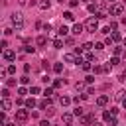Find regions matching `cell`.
<instances>
[{
  "label": "cell",
  "mask_w": 126,
  "mask_h": 126,
  "mask_svg": "<svg viewBox=\"0 0 126 126\" xmlns=\"http://www.w3.org/2000/svg\"><path fill=\"white\" fill-rule=\"evenodd\" d=\"M10 20H12V26H14L16 30H22V28H24V14H22V12H12Z\"/></svg>",
  "instance_id": "6da1fadb"
},
{
  "label": "cell",
  "mask_w": 126,
  "mask_h": 126,
  "mask_svg": "<svg viewBox=\"0 0 126 126\" xmlns=\"http://www.w3.org/2000/svg\"><path fill=\"white\" fill-rule=\"evenodd\" d=\"M85 30L91 32V33L98 32V20H96V18H89V20L85 22Z\"/></svg>",
  "instance_id": "7a4b0ae2"
},
{
  "label": "cell",
  "mask_w": 126,
  "mask_h": 126,
  "mask_svg": "<svg viewBox=\"0 0 126 126\" xmlns=\"http://www.w3.org/2000/svg\"><path fill=\"white\" fill-rule=\"evenodd\" d=\"M30 118V112L26 110V108H20V110H16V122H26Z\"/></svg>",
  "instance_id": "3957f363"
},
{
  "label": "cell",
  "mask_w": 126,
  "mask_h": 126,
  "mask_svg": "<svg viewBox=\"0 0 126 126\" xmlns=\"http://www.w3.org/2000/svg\"><path fill=\"white\" fill-rule=\"evenodd\" d=\"M122 12H124V6H122V4H112V6H110V14H112V16H120Z\"/></svg>",
  "instance_id": "277c9868"
},
{
  "label": "cell",
  "mask_w": 126,
  "mask_h": 126,
  "mask_svg": "<svg viewBox=\"0 0 126 126\" xmlns=\"http://www.w3.org/2000/svg\"><path fill=\"white\" fill-rule=\"evenodd\" d=\"M61 122H63L65 126H73V114H71V112H65L63 118H61Z\"/></svg>",
  "instance_id": "5b68a950"
},
{
  "label": "cell",
  "mask_w": 126,
  "mask_h": 126,
  "mask_svg": "<svg viewBox=\"0 0 126 126\" xmlns=\"http://www.w3.org/2000/svg\"><path fill=\"white\" fill-rule=\"evenodd\" d=\"M83 30H85V26H83V24H75V26L71 28V33H73V35H81V33H83Z\"/></svg>",
  "instance_id": "8992f818"
},
{
  "label": "cell",
  "mask_w": 126,
  "mask_h": 126,
  "mask_svg": "<svg viewBox=\"0 0 126 126\" xmlns=\"http://www.w3.org/2000/svg\"><path fill=\"white\" fill-rule=\"evenodd\" d=\"M2 55H4V59H6V61H14V59H16V53H14L12 49H4V53H2Z\"/></svg>",
  "instance_id": "52a82bcc"
},
{
  "label": "cell",
  "mask_w": 126,
  "mask_h": 126,
  "mask_svg": "<svg viewBox=\"0 0 126 126\" xmlns=\"http://www.w3.org/2000/svg\"><path fill=\"white\" fill-rule=\"evenodd\" d=\"M63 59H65V63H75V65H77V59H79V57H75L73 53H65Z\"/></svg>",
  "instance_id": "ba28073f"
},
{
  "label": "cell",
  "mask_w": 126,
  "mask_h": 126,
  "mask_svg": "<svg viewBox=\"0 0 126 126\" xmlns=\"http://www.w3.org/2000/svg\"><path fill=\"white\" fill-rule=\"evenodd\" d=\"M106 102H108V96H106V94H100V96L96 98V104H98V106H104Z\"/></svg>",
  "instance_id": "9c48e42d"
},
{
  "label": "cell",
  "mask_w": 126,
  "mask_h": 126,
  "mask_svg": "<svg viewBox=\"0 0 126 126\" xmlns=\"http://www.w3.org/2000/svg\"><path fill=\"white\" fill-rule=\"evenodd\" d=\"M57 33H59V35L63 37V35H67V33H69V28H67V26L63 24V26H59V30H57Z\"/></svg>",
  "instance_id": "30bf717a"
},
{
  "label": "cell",
  "mask_w": 126,
  "mask_h": 126,
  "mask_svg": "<svg viewBox=\"0 0 126 126\" xmlns=\"http://www.w3.org/2000/svg\"><path fill=\"white\" fill-rule=\"evenodd\" d=\"M124 94H126V91H118V93H116V94H114V100H118V102H122V100H124V98H126V96H124Z\"/></svg>",
  "instance_id": "8fae6325"
},
{
  "label": "cell",
  "mask_w": 126,
  "mask_h": 126,
  "mask_svg": "<svg viewBox=\"0 0 126 126\" xmlns=\"http://www.w3.org/2000/svg\"><path fill=\"white\" fill-rule=\"evenodd\" d=\"M10 108H12V102H10L8 98H4V100H2V110H4V112H8Z\"/></svg>",
  "instance_id": "7c38bea8"
},
{
  "label": "cell",
  "mask_w": 126,
  "mask_h": 126,
  "mask_svg": "<svg viewBox=\"0 0 126 126\" xmlns=\"http://www.w3.org/2000/svg\"><path fill=\"white\" fill-rule=\"evenodd\" d=\"M35 43H37V45H39V47H43V45H45V43H47V37H45V35H39V37H37V39H35Z\"/></svg>",
  "instance_id": "4fadbf2b"
},
{
  "label": "cell",
  "mask_w": 126,
  "mask_h": 126,
  "mask_svg": "<svg viewBox=\"0 0 126 126\" xmlns=\"http://www.w3.org/2000/svg\"><path fill=\"white\" fill-rule=\"evenodd\" d=\"M39 8H41V10H49V8H51V2H49V0H41V2H39Z\"/></svg>",
  "instance_id": "5bb4252c"
},
{
  "label": "cell",
  "mask_w": 126,
  "mask_h": 126,
  "mask_svg": "<svg viewBox=\"0 0 126 126\" xmlns=\"http://www.w3.org/2000/svg\"><path fill=\"white\" fill-rule=\"evenodd\" d=\"M63 18H65L67 22H73V20H75V16H73V12H63Z\"/></svg>",
  "instance_id": "9a60e30c"
},
{
  "label": "cell",
  "mask_w": 126,
  "mask_h": 126,
  "mask_svg": "<svg viewBox=\"0 0 126 126\" xmlns=\"http://www.w3.org/2000/svg\"><path fill=\"white\" fill-rule=\"evenodd\" d=\"M81 69H83V71H91V69H93V67H91V61H83V63H81Z\"/></svg>",
  "instance_id": "2e32d148"
},
{
  "label": "cell",
  "mask_w": 126,
  "mask_h": 126,
  "mask_svg": "<svg viewBox=\"0 0 126 126\" xmlns=\"http://www.w3.org/2000/svg\"><path fill=\"white\" fill-rule=\"evenodd\" d=\"M106 16H108V12H106V10H100V12L96 14V20H104Z\"/></svg>",
  "instance_id": "e0dca14e"
},
{
  "label": "cell",
  "mask_w": 126,
  "mask_h": 126,
  "mask_svg": "<svg viewBox=\"0 0 126 126\" xmlns=\"http://www.w3.org/2000/svg\"><path fill=\"white\" fill-rule=\"evenodd\" d=\"M53 47H55V49H61V47H63V39H59V37H57V39L53 41Z\"/></svg>",
  "instance_id": "ac0fdd59"
},
{
  "label": "cell",
  "mask_w": 126,
  "mask_h": 126,
  "mask_svg": "<svg viewBox=\"0 0 126 126\" xmlns=\"http://www.w3.org/2000/svg\"><path fill=\"white\" fill-rule=\"evenodd\" d=\"M59 102H61V106H67V104L71 102V98H69V96H61V98H59Z\"/></svg>",
  "instance_id": "d6986e66"
},
{
  "label": "cell",
  "mask_w": 126,
  "mask_h": 126,
  "mask_svg": "<svg viewBox=\"0 0 126 126\" xmlns=\"http://www.w3.org/2000/svg\"><path fill=\"white\" fill-rule=\"evenodd\" d=\"M26 106H28V108H33V106H35V98H33V96L28 98V100H26Z\"/></svg>",
  "instance_id": "ffe728a7"
},
{
  "label": "cell",
  "mask_w": 126,
  "mask_h": 126,
  "mask_svg": "<svg viewBox=\"0 0 126 126\" xmlns=\"http://www.w3.org/2000/svg\"><path fill=\"white\" fill-rule=\"evenodd\" d=\"M87 10H89L91 14H94V12L98 10V4H89V8H87Z\"/></svg>",
  "instance_id": "44dd1931"
},
{
  "label": "cell",
  "mask_w": 126,
  "mask_h": 126,
  "mask_svg": "<svg viewBox=\"0 0 126 126\" xmlns=\"http://www.w3.org/2000/svg\"><path fill=\"white\" fill-rule=\"evenodd\" d=\"M81 47H83V49H85V51H91V49H93V47H94V45H93V43H91V41H87V43H83V45H81Z\"/></svg>",
  "instance_id": "7402d4cb"
},
{
  "label": "cell",
  "mask_w": 126,
  "mask_h": 126,
  "mask_svg": "<svg viewBox=\"0 0 126 126\" xmlns=\"http://www.w3.org/2000/svg\"><path fill=\"white\" fill-rule=\"evenodd\" d=\"M108 63H110V65H118V63H120V59H118V55H114V57H110V59H108Z\"/></svg>",
  "instance_id": "603a6c76"
},
{
  "label": "cell",
  "mask_w": 126,
  "mask_h": 126,
  "mask_svg": "<svg viewBox=\"0 0 126 126\" xmlns=\"http://www.w3.org/2000/svg\"><path fill=\"white\" fill-rule=\"evenodd\" d=\"M53 71H55V73H61V71H63V63H55V65H53Z\"/></svg>",
  "instance_id": "cb8c5ba5"
},
{
  "label": "cell",
  "mask_w": 126,
  "mask_h": 126,
  "mask_svg": "<svg viewBox=\"0 0 126 126\" xmlns=\"http://www.w3.org/2000/svg\"><path fill=\"white\" fill-rule=\"evenodd\" d=\"M47 106H49V98H45V100H41V102H39V108H41V110H45Z\"/></svg>",
  "instance_id": "d4e9b609"
},
{
  "label": "cell",
  "mask_w": 126,
  "mask_h": 126,
  "mask_svg": "<svg viewBox=\"0 0 126 126\" xmlns=\"http://www.w3.org/2000/svg\"><path fill=\"white\" fill-rule=\"evenodd\" d=\"M73 114H75V116H83V114H85V110H83L81 106H77V108L73 110Z\"/></svg>",
  "instance_id": "484cf974"
},
{
  "label": "cell",
  "mask_w": 126,
  "mask_h": 126,
  "mask_svg": "<svg viewBox=\"0 0 126 126\" xmlns=\"http://www.w3.org/2000/svg\"><path fill=\"white\" fill-rule=\"evenodd\" d=\"M110 35H112V39H114V41H120V39H122V35H120L118 32H112Z\"/></svg>",
  "instance_id": "4316f807"
},
{
  "label": "cell",
  "mask_w": 126,
  "mask_h": 126,
  "mask_svg": "<svg viewBox=\"0 0 126 126\" xmlns=\"http://www.w3.org/2000/svg\"><path fill=\"white\" fill-rule=\"evenodd\" d=\"M43 96H45V98L53 96V89H45V91H43Z\"/></svg>",
  "instance_id": "83f0119b"
},
{
  "label": "cell",
  "mask_w": 126,
  "mask_h": 126,
  "mask_svg": "<svg viewBox=\"0 0 126 126\" xmlns=\"http://www.w3.org/2000/svg\"><path fill=\"white\" fill-rule=\"evenodd\" d=\"M85 59H87V61H94V53H91V51H87V55H85Z\"/></svg>",
  "instance_id": "f1b7e54d"
},
{
  "label": "cell",
  "mask_w": 126,
  "mask_h": 126,
  "mask_svg": "<svg viewBox=\"0 0 126 126\" xmlns=\"http://www.w3.org/2000/svg\"><path fill=\"white\" fill-rule=\"evenodd\" d=\"M114 43V39H112V35H108L106 39H104V45H112Z\"/></svg>",
  "instance_id": "f546056e"
},
{
  "label": "cell",
  "mask_w": 126,
  "mask_h": 126,
  "mask_svg": "<svg viewBox=\"0 0 126 126\" xmlns=\"http://www.w3.org/2000/svg\"><path fill=\"white\" fill-rule=\"evenodd\" d=\"M112 53H114V55H120V53H122V47H118V45L112 47Z\"/></svg>",
  "instance_id": "4dcf8cb0"
},
{
  "label": "cell",
  "mask_w": 126,
  "mask_h": 126,
  "mask_svg": "<svg viewBox=\"0 0 126 126\" xmlns=\"http://www.w3.org/2000/svg\"><path fill=\"white\" fill-rule=\"evenodd\" d=\"M20 83H22V85H28V83H30V77H28V75H24V77L20 79Z\"/></svg>",
  "instance_id": "1f68e13d"
},
{
  "label": "cell",
  "mask_w": 126,
  "mask_h": 126,
  "mask_svg": "<svg viewBox=\"0 0 126 126\" xmlns=\"http://www.w3.org/2000/svg\"><path fill=\"white\" fill-rule=\"evenodd\" d=\"M16 85V79H6V87H14Z\"/></svg>",
  "instance_id": "d6a6232c"
},
{
  "label": "cell",
  "mask_w": 126,
  "mask_h": 126,
  "mask_svg": "<svg viewBox=\"0 0 126 126\" xmlns=\"http://www.w3.org/2000/svg\"><path fill=\"white\" fill-rule=\"evenodd\" d=\"M18 94H20V96H24V94H28V91H26L24 87H18Z\"/></svg>",
  "instance_id": "836d02e7"
},
{
  "label": "cell",
  "mask_w": 126,
  "mask_h": 126,
  "mask_svg": "<svg viewBox=\"0 0 126 126\" xmlns=\"http://www.w3.org/2000/svg\"><path fill=\"white\" fill-rule=\"evenodd\" d=\"M53 112H55V108H53V106H47V108H45V114H47V116H51Z\"/></svg>",
  "instance_id": "e575fe53"
},
{
  "label": "cell",
  "mask_w": 126,
  "mask_h": 126,
  "mask_svg": "<svg viewBox=\"0 0 126 126\" xmlns=\"http://www.w3.org/2000/svg\"><path fill=\"white\" fill-rule=\"evenodd\" d=\"M93 71H94V73H102V71H104V69H102V67H100V65H94V67H93Z\"/></svg>",
  "instance_id": "d590c367"
},
{
  "label": "cell",
  "mask_w": 126,
  "mask_h": 126,
  "mask_svg": "<svg viewBox=\"0 0 126 126\" xmlns=\"http://www.w3.org/2000/svg\"><path fill=\"white\" fill-rule=\"evenodd\" d=\"M93 81H94L93 75H87V77H85V83H93Z\"/></svg>",
  "instance_id": "8d00e7d4"
},
{
  "label": "cell",
  "mask_w": 126,
  "mask_h": 126,
  "mask_svg": "<svg viewBox=\"0 0 126 126\" xmlns=\"http://www.w3.org/2000/svg\"><path fill=\"white\" fill-rule=\"evenodd\" d=\"M30 93H32V94H37V93H39V87H32Z\"/></svg>",
  "instance_id": "74e56055"
},
{
  "label": "cell",
  "mask_w": 126,
  "mask_h": 126,
  "mask_svg": "<svg viewBox=\"0 0 126 126\" xmlns=\"http://www.w3.org/2000/svg\"><path fill=\"white\" fill-rule=\"evenodd\" d=\"M8 96H10V91L4 89V91H2V98H8Z\"/></svg>",
  "instance_id": "f35d334b"
},
{
  "label": "cell",
  "mask_w": 126,
  "mask_h": 126,
  "mask_svg": "<svg viewBox=\"0 0 126 126\" xmlns=\"http://www.w3.org/2000/svg\"><path fill=\"white\" fill-rule=\"evenodd\" d=\"M69 6H71V8H75V6H79V0H69Z\"/></svg>",
  "instance_id": "ab89813d"
},
{
  "label": "cell",
  "mask_w": 126,
  "mask_h": 126,
  "mask_svg": "<svg viewBox=\"0 0 126 126\" xmlns=\"http://www.w3.org/2000/svg\"><path fill=\"white\" fill-rule=\"evenodd\" d=\"M8 73H10V75H14V73H16V67H14V65H10V67H8Z\"/></svg>",
  "instance_id": "60d3db41"
},
{
  "label": "cell",
  "mask_w": 126,
  "mask_h": 126,
  "mask_svg": "<svg viewBox=\"0 0 126 126\" xmlns=\"http://www.w3.org/2000/svg\"><path fill=\"white\" fill-rule=\"evenodd\" d=\"M110 67H112V65H110V63H106V65L102 67V69H104V73H110Z\"/></svg>",
  "instance_id": "b9f144b4"
},
{
  "label": "cell",
  "mask_w": 126,
  "mask_h": 126,
  "mask_svg": "<svg viewBox=\"0 0 126 126\" xmlns=\"http://www.w3.org/2000/svg\"><path fill=\"white\" fill-rule=\"evenodd\" d=\"M53 87H55V89H59V87H61V81H59V79H55V81H53Z\"/></svg>",
  "instance_id": "7bdbcfd3"
},
{
  "label": "cell",
  "mask_w": 126,
  "mask_h": 126,
  "mask_svg": "<svg viewBox=\"0 0 126 126\" xmlns=\"http://www.w3.org/2000/svg\"><path fill=\"white\" fill-rule=\"evenodd\" d=\"M4 35H12V28H6L4 30Z\"/></svg>",
  "instance_id": "ee69618b"
},
{
  "label": "cell",
  "mask_w": 126,
  "mask_h": 126,
  "mask_svg": "<svg viewBox=\"0 0 126 126\" xmlns=\"http://www.w3.org/2000/svg\"><path fill=\"white\" fill-rule=\"evenodd\" d=\"M94 49H104V43H94Z\"/></svg>",
  "instance_id": "f6af8a7d"
},
{
  "label": "cell",
  "mask_w": 126,
  "mask_h": 126,
  "mask_svg": "<svg viewBox=\"0 0 126 126\" xmlns=\"http://www.w3.org/2000/svg\"><path fill=\"white\" fill-rule=\"evenodd\" d=\"M39 126H51V124H49V120H41V122H39Z\"/></svg>",
  "instance_id": "bcb514c9"
},
{
  "label": "cell",
  "mask_w": 126,
  "mask_h": 126,
  "mask_svg": "<svg viewBox=\"0 0 126 126\" xmlns=\"http://www.w3.org/2000/svg\"><path fill=\"white\" fill-rule=\"evenodd\" d=\"M4 126H16V122H12V120H8V122H4Z\"/></svg>",
  "instance_id": "7dc6e473"
},
{
  "label": "cell",
  "mask_w": 126,
  "mask_h": 126,
  "mask_svg": "<svg viewBox=\"0 0 126 126\" xmlns=\"http://www.w3.org/2000/svg\"><path fill=\"white\" fill-rule=\"evenodd\" d=\"M120 81H126V69L122 71V75H120Z\"/></svg>",
  "instance_id": "c3c4849f"
},
{
  "label": "cell",
  "mask_w": 126,
  "mask_h": 126,
  "mask_svg": "<svg viewBox=\"0 0 126 126\" xmlns=\"http://www.w3.org/2000/svg\"><path fill=\"white\" fill-rule=\"evenodd\" d=\"M91 126H100V124H98V122H93V124H91Z\"/></svg>",
  "instance_id": "681fc988"
},
{
  "label": "cell",
  "mask_w": 126,
  "mask_h": 126,
  "mask_svg": "<svg viewBox=\"0 0 126 126\" xmlns=\"http://www.w3.org/2000/svg\"><path fill=\"white\" fill-rule=\"evenodd\" d=\"M122 106H124V108H126V98H124V100H122Z\"/></svg>",
  "instance_id": "f907efd6"
},
{
  "label": "cell",
  "mask_w": 126,
  "mask_h": 126,
  "mask_svg": "<svg viewBox=\"0 0 126 126\" xmlns=\"http://www.w3.org/2000/svg\"><path fill=\"white\" fill-rule=\"evenodd\" d=\"M108 2H110V4H114V2H116V0H108Z\"/></svg>",
  "instance_id": "816d5d0a"
},
{
  "label": "cell",
  "mask_w": 126,
  "mask_h": 126,
  "mask_svg": "<svg viewBox=\"0 0 126 126\" xmlns=\"http://www.w3.org/2000/svg\"><path fill=\"white\" fill-rule=\"evenodd\" d=\"M124 45H126V37H124Z\"/></svg>",
  "instance_id": "f5cc1de1"
}]
</instances>
